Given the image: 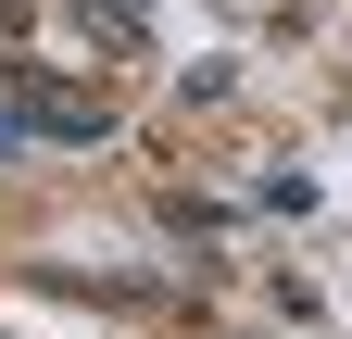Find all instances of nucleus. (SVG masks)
<instances>
[{
  "mask_svg": "<svg viewBox=\"0 0 352 339\" xmlns=\"http://www.w3.org/2000/svg\"><path fill=\"white\" fill-rule=\"evenodd\" d=\"M25 126H38V139H101V101H76V89H25Z\"/></svg>",
  "mask_w": 352,
  "mask_h": 339,
  "instance_id": "1",
  "label": "nucleus"
}]
</instances>
